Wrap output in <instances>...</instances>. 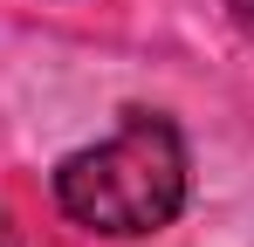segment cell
Instances as JSON below:
<instances>
[{"instance_id":"1","label":"cell","mask_w":254,"mask_h":247,"mask_svg":"<svg viewBox=\"0 0 254 247\" xmlns=\"http://www.w3.org/2000/svg\"><path fill=\"white\" fill-rule=\"evenodd\" d=\"M55 206L89 234H158L186 206V137L165 110H124V124L55 165Z\"/></svg>"},{"instance_id":"2","label":"cell","mask_w":254,"mask_h":247,"mask_svg":"<svg viewBox=\"0 0 254 247\" xmlns=\"http://www.w3.org/2000/svg\"><path fill=\"white\" fill-rule=\"evenodd\" d=\"M227 7H234V28L254 41V0H227Z\"/></svg>"},{"instance_id":"3","label":"cell","mask_w":254,"mask_h":247,"mask_svg":"<svg viewBox=\"0 0 254 247\" xmlns=\"http://www.w3.org/2000/svg\"><path fill=\"white\" fill-rule=\"evenodd\" d=\"M0 247H21V241H14V220H7V213H0Z\"/></svg>"}]
</instances>
